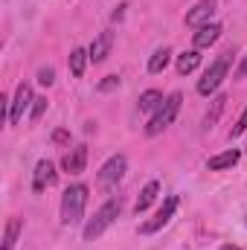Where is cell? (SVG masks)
<instances>
[{"label": "cell", "mask_w": 247, "mask_h": 250, "mask_svg": "<svg viewBox=\"0 0 247 250\" xmlns=\"http://www.w3.org/2000/svg\"><path fill=\"white\" fill-rule=\"evenodd\" d=\"M87 192L84 184H70L62 195V224L64 227H76L84 218V207H87Z\"/></svg>", "instance_id": "6da1fadb"}, {"label": "cell", "mask_w": 247, "mask_h": 250, "mask_svg": "<svg viewBox=\"0 0 247 250\" xmlns=\"http://www.w3.org/2000/svg\"><path fill=\"white\" fill-rule=\"evenodd\" d=\"M163 102H166V96H163L160 90H143L137 105H140V111H143V114H154Z\"/></svg>", "instance_id": "9a60e30c"}, {"label": "cell", "mask_w": 247, "mask_h": 250, "mask_svg": "<svg viewBox=\"0 0 247 250\" xmlns=\"http://www.w3.org/2000/svg\"><path fill=\"white\" fill-rule=\"evenodd\" d=\"M212 18H215V0H198V3L186 12V26L201 29V26L212 23Z\"/></svg>", "instance_id": "ba28073f"}, {"label": "cell", "mask_w": 247, "mask_h": 250, "mask_svg": "<svg viewBox=\"0 0 247 250\" xmlns=\"http://www.w3.org/2000/svg\"><path fill=\"white\" fill-rule=\"evenodd\" d=\"M224 105H227V96H224V93L212 99V111H206V120H204V128H212V125L218 123V117H221Z\"/></svg>", "instance_id": "ffe728a7"}, {"label": "cell", "mask_w": 247, "mask_h": 250, "mask_svg": "<svg viewBox=\"0 0 247 250\" xmlns=\"http://www.w3.org/2000/svg\"><path fill=\"white\" fill-rule=\"evenodd\" d=\"M236 76H239V79L247 76V53H245V59H242V64H239V70H236Z\"/></svg>", "instance_id": "d4e9b609"}, {"label": "cell", "mask_w": 247, "mask_h": 250, "mask_svg": "<svg viewBox=\"0 0 247 250\" xmlns=\"http://www.w3.org/2000/svg\"><path fill=\"white\" fill-rule=\"evenodd\" d=\"M178 207H181V198H178V195H166V198H163V204H160V209L154 212V218H148V221H143V224H140V233H143V236H151V233L163 230V227L175 218Z\"/></svg>", "instance_id": "5b68a950"}, {"label": "cell", "mask_w": 247, "mask_h": 250, "mask_svg": "<svg viewBox=\"0 0 247 250\" xmlns=\"http://www.w3.org/2000/svg\"><path fill=\"white\" fill-rule=\"evenodd\" d=\"M90 62V56H87V50H73L70 53V59H67V67H70V73L76 76V79H82L84 76V67Z\"/></svg>", "instance_id": "e0dca14e"}, {"label": "cell", "mask_w": 247, "mask_h": 250, "mask_svg": "<svg viewBox=\"0 0 247 250\" xmlns=\"http://www.w3.org/2000/svg\"><path fill=\"white\" fill-rule=\"evenodd\" d=\"M44 111H47V96H35V102H32V114H29V120H32V123H38V120L44 117Z\"/></svg>", "instance_id": "44dd1931"}, {"label": "cell", "mask_w": 247, "mask_h": 250, "mask_svg": "<svg viewBox=\"0 0 247 250\" xmlns=\"http://www.w3.org/2000/svg\"><path fill=\"white\" fill-rule=\"evenodd\" d=\"M120 212H123V204H120V198H108L99 209H96V215L87 221V227H84V242H96L117 218H120Z\"/></svg>", "instance_id": "7a4b0ae2"}, {"label": "cell", "mask_w": 247, "mask_h": 250, "mask_svg": "<svg viewBox=\"0 0 247 250\" xmlns=\"http://www.w3.org/2000/svg\"><path fill=\"white\" fill-rule=\"evenodd\" d=\"M32 102H35V96H32V84L21 82L18 90H15V96L9 99V125L21 123V120H23V111H26Z\"/></svg>", "instance_id": "52a82bcc"}, {"label": "cell", "mask_w": 247, "mask_h": 250, "mask_svg": "<svg viewBox=\"0 0 247 250\" xmlns=\"http://www.w3.org/2000/svg\"><path fill=\"white\" fill-rule=\"evenodd\" d=\"M169 62H172V50L169 47H160V50H154V56L148 59V73H163L166 67H169Z\"/></svg>", "instance_id": "ac0fdd59"}, {"label": "cell", "mask_w": 247, "mask_h": 250, "mask_svg": "<svg viewBox=\"0 0 247 250\" xmlns=\"http://www.w3.org/2000/svg\"><path fill=\"white\" fill-rule=\"evenodd\" d=\"M221 32H224V29H221V23H215V21H212V23H206V26H201V29L192 35L195 50H206V47H212V44L221 38Z\"/></svg>", "instance_id": "7c38bea8"}, {"label": "cell", "mask_w": 247, "mask_h": 250, "mask_svg": "<svg viewBox=\"0 0 247 250\" xmlns=\"http://www.w3.org/2000/svg\"><path fill=\"white\" fill-rule=\"evenodd\" d=\"M125 169H128V160H125L123 154L108 157V160H105V166H102V169H99V175H96V184H99L102 189H114L125 178Z\"/></svg>", "instance_id": "8992f818"}, {"label": "cell", "mask_w": 247, "mask_h": 250, "mask_svg": "<svg viewBox=\"0 0 247 250\" xmlns=\"http://www.w3.org/2000/svg\"><path fill=\"white\" fill-rule=\"evenodd\" d=\"M157 195H160V184H157V181H148L145 187L140 189V198H137V204H134V212H137V215H143V212L154 204V198H157Z\"/></svg>", "instance_id": "5bb4252c"}, {"label": "cell", "mask_w": 247, "mask_h": 250, "mask_svg": "<svg viewBox=\"0 0 247 250\" xmlns=\"http://www.w3.org/2000/svg\"><path fill=\"white\" fill-rule=\"evenodd\" d=\"M239 160H242V151H239V148H227V151L209 157V160H206V169H209V172H224V169H233Z\"/></svg>", "instance_id": "4fadbf2b"}, {"label": "cell", "mask_w": 247, "mask_h": 250, "mask_svg": "<svg viewBox=\"0 0 247 250\" xmlns=\"http://www.w3.org/2000/svg\"><path fill=\"white\" fill-rule=\"evenodd\" d=\"M38 82H41L44 87H50V84L56 82V70H53V67H41V70H38Z\"/></svg>", "instance_id": "7402d4cb"}, {"label": "cell", "mask_w": 247, "mask_h": 250, "mask_svg": "<svg viewBox=\"0 0 247 250\" xmlns=\"http://www.w3.org/2000/svg\"><path fill=\"white\" fill-rule=\"evenodd\" d=\"M62 166H64V172H67V175H82V172H84V166H87V146H84V143L73 146V148L64 154Z\"/></svg>", "instance_id": "30bf717a"}, {"label": "cell", "mask_w": 247, "mask_h": 250, "mask_svg": "<svg viewBox=\"0 0 247 250\" xmlns=\"http://www.w3.org/2000/svg\"><path fill=\"white\" fill-rule=\"evenodd\" d=\"M198 64H201V53L198 50H189L184 56H178V73L181 76H189L192 70H198Z\"/></svg>", "instance_id": "d6986e66"}, {"label": "cell", "mask_w": 247, "mask_h": 250, "mask_svg": "<svg viewBox=\"0 0 247 250\" xmlns=\"http://www.w3.org/2000/svg\"><path fill=\"white\" fill-rule=\"evenodd\" d=\"M53 140H56V143H70V134H67V131H56Z\"/></svg>", "instance_id": "484cf974"}, {"label": "cell", "mask_w": 247, "mask_h": 250, "mask_svg": "<svg viewBox=\"0 0 247 250\" xmlns=\"http://www.w3.org/2000/svg\"><path fill=\"white\" fill-rule=\"evenodd\" d=\"M221 250H245V248H236V245H224Z\"/></svg>", "instance_id": "4316f807"}, {"label": "cell", "mask_w": 247, "mask_h": 250, "mask_svg": "<svg viewBox=\"0 0 247 250\" xmlns=\"http://www.w3.org/2000/svg\"><path fill=\"white\" fill-rule=\"evenodd\" d=\"M21 230H23V221L12 215V218L6 221V230H3V250H15V245H18V236H21Z\"/></svg>", "instance_id": "2e32d148"}, {"label": "cell", "mask_w": 247, "mask_h": 250, "mask_svg": "<svg viewBox=\"0 0 247 250\" xmlns=\"http://www.w3.org/2000/svg\"><path fill=\"white\" fill-rule=\"evenodd\" d=\"M111 47H114V32H99V35L93 38V44H90V50H87V56H90V62H93V64L105 62V59L111 56Z\"/></svg>", "instance_id": "8fae6325"}, {"label": "cell", "mask_w": 247, "mask_h": 250, "mask_svg": "<svg viewBox=\"0 0 247 250\" xmlns=\"http://www.w3.org/2000/svg\"><path fill=\"white\" fill-rule=\"evenodd\" d=\"M114 87H120V76H105V79L99 82V90H102V93H108V90H114Z\"/></svg>", "instance_id": "603a6c76"}, {"label": "cell", "mask_w": 247, "mask_h": 250, "mask_svg": "<svg viewBox=\"0 0 247 250\" xmlns=\"http://www.w3.org/2000/svg\"><path fill=\"white\" fill-rule=\"evenodd\" d=\"M230 62H233V53H221L215 62L206 67V73L198 79V93L201 96H209L221 87V82L227 79V70H230Z\"/></svg>", "instance_id": "277c9868"}, {"label": "cell", "mask_w": 247, "mask_h": 250, "mask_svg": "<svg viewBox=\"0 0 247 250\" xmlns=\"http://www.w3.org/2000/svg\"><path fill=\"white\" fill-rule=\"evenodd\" d=\"M56 178H59L56 163H53V160H38V166H35V172H32V192L41 195L44 189H50L56 184Z\"/></svg>", "instance_id": "9c48e42d"}, {"label": "cell", "mask_w": 247, "mask_h": 250, "mask_svg": "<svg viewBox=\"0 0 247 250\" xmlns=\"http://www.w3.org/2000/svg\"><path fill=\"white\" fill-rule=\"evenodd\" d=\"M247 131V108L242 111V117H239V123L233 125V131H230V137H239V134H245Z\"/></svg>", "instance_id": "cb8c5ba5"}, {"label": "cell", "mask_w": 247, "mask_h": 250, "mask_svg": "<svg viewBox=\"0 0 247 250\" xmlns=\"http://www.w3.org/2000/svg\"><path fill=\"white\" fill-rule=\"evenodd\" d=\"M181 102H184V96L175 90V93H169L166 96V102L151 114V120H148V125H145V134L148 137H157V134H163L169 125L175 123V117L181 114Z\"/></svg>", "instance_id": "3957f363"}]
</instances>
